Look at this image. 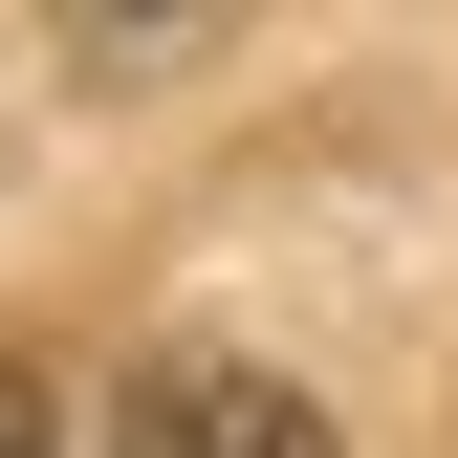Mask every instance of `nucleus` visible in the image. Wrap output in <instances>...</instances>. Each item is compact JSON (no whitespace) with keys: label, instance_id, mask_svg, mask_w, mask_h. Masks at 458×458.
Wrapping results in <instances>:
<instances>
[{"label":"nucleus","instance_id":"obj_3","mask_svg":"<svg viewBox=\"0 0 458 458\" xmlns=\"http://www.w3.org/2000/svg\"><path fill=\"white\" fill-rule=\"evenodd\" d=\"M88 22H197V0H88Z\"/></svg>","mask_w":458,"mask_h":458},{"label":"nucleus","instance_id":"obj_2","mask_svg":"<svg viewBox=\"0 0 458 458\" xmlns=\"http://www.w3.org/2000/svg\"><path fill=\"white\" fill-rule=\"evenodd\" d=\"M0 458H66V437H44V371H0Z\"/></svg>","mask_w":458,"mask_h":458},{"label":"nucleus","instance_id":"obj_1","mask_svg":"<svg viewBox=\"0 0 458 458\" xmlns=\"http://www.w3.org/2000/svg\"><path fill=\"white\" fill-rule=\"evenodd\" d=\"M109 458H327V415L284 371H241V350H175V371L109 393Z\"/></svg>","mask_w":458,"mask_h":458}]
</instances>
